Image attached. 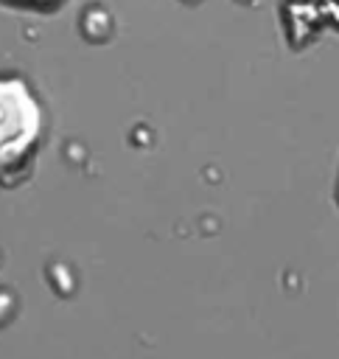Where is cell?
<instances>
[{
  "instance_id": "1",
  "label": "cell",
  "mask_w": 339,
  "mask_h": 359,
  "mask_svg": "<svg viewBox=\"0 0 339 359\" xmlns=\"http://www.w3.org/2000/svg\"><path fill=\"white\" fill-rule=\"evenodd\" d=\"M333 202L339 208V168H336V182H333Z\"/></svg>"
}]
</instances>
